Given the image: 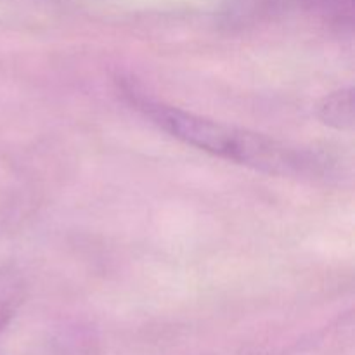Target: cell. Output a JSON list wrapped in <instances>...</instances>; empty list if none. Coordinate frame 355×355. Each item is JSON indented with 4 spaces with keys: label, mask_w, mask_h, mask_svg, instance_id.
I'll return each mask as SVG.
<instances>
[{
    "label": "cell",
    "mask_w": 355,
    "mask_h": 355,
    "mask_svg": "<svg viewBox=\"0 0 355 355\" xmlns=\"http://www.w3.org/2000/svg\"><path fill=\"white\" fill-rule=\"evenodd\" d=\"M125 94L146 118L172 137L227 162L284 177L307 175L319 166L318 158L307 149L284 144L248 128L187 113L151 99L134 87H125Z\"/></svg>",
    "instance_id": "obj_1"
},
{
    "label": "cell",
    "mask_w": 355,
    "mask_h": 355,
    "mask_svg": "<svg viewBox=\"0 0 355 355\" xmlns=\"http://www.w3.org/2000/svg\"><path fill=\"white\" fill-rule=\"evenodd\" d=\"M23 298L24 279L21 272L14 267H2L0 269V335L23 304Z\"/></svg>",
    "instance_id": "obj_2"
},
{
    "label": "cell",
    "mask_w": 355,
    "mask_h": 355,
    "mask_svg": "<svg viewBox=\"0 0 355 355\" xmlns=\"http://www.w3.org/2000/svg\"><path fill=\"white\" fill-rule=\"evenodd\" d=\"M319 118L338 130L354 127V94L352 89H342L322 99L319 104Z\"/></svg>",
    "instance_id": "obj_3"
},
{
    "label": "cell",
    "mask_w": 355,
    "mask_h": 355,
    "mask_svg": "<svg viewBox=\"0 0 355 355\" xmlns=\"http://www.w3.org/2000/svg\"><path fill=\"white\" fill-rule=\"evenodd\" d=\"M307 12L338 30H352L354 0H302Z\"/></svg>",
    "instance_id": "obj_4"
}]
</instances>
